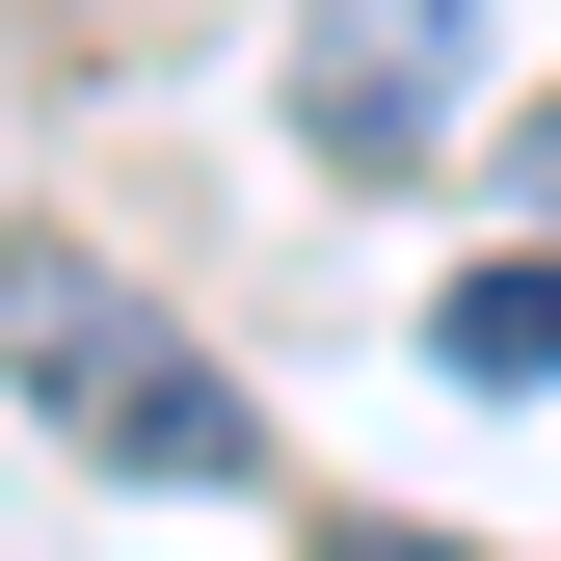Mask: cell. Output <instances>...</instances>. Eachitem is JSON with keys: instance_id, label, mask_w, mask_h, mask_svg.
<instances>
[{"instance_id": "cell-1", "label": "cell", "mask_w": 561, "mask_h": 561, "mask_svg": "<svg viewBox=\"0 0 561 561\" xmlns=\"http://www.w3.org/2000/svg\"><path fill=\"white\" fill-rule=\"evenodd\" d=\"M0 401H27L54 455H107V481H241V455H267L241 375L134 295L107 241H0Z\"/></svg>"}, {"instance_id": "cell-2", "label": "cell", "mask_w": 561, "mask_h": 561, "mask_svg": "<svg viewBox=\"0 0 561 561\" xmlns=\"http://www.w3.org/2000/svg\"><path fill=\"white\" fill-rule=\"evenodd\" d=\"M455 81H481V0H295V134L347 187H401L455 134Z\"/></svg>"}, {"instance_id": "cell-3", "label": "cell", "mask_w": 561, "mask_h": 561, "mask_svg": "<svg viewBox=\"0 0 561 561\" xmlns=\"http://www.w3.org/2000/svg\"><path fill=\"white\" fill-rule=\"evenodd\" d=\"M428 375H481V401H561V241L455 267V295H428Z\"/></svg>"}, {"instance_id": "cell-4", "label": "cell", "mask_w": 561, "mask_h": 561, "mask_svg": "<svg viewBox=\"0 0 561 561\" xmlns=\"http://www.w3.org/2000/svg\"><path fill=\"white\" fill-rule=\"evenodd\" d=\"M321 561H481V535H401V508H347V535H321Z\"/></svg>"}, {"instance_id": "cell-5", "label": "cell", "mask_w": 561, "mask_h": 561, "mask_svg": "<svg viewBox=\"0 0 561 561\" xmlns=\"http://www.w3.org/2000/svg\"><path fill=\"white\" fill-rule=\"evenodd\" d=\"M508 215H561V107H535V134H508Z\"/></svg>"}]
</instances>
